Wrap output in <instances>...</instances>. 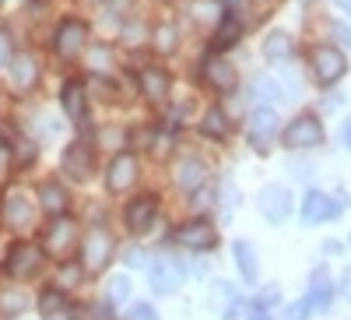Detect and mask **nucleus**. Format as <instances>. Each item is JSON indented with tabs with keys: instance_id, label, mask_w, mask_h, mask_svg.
I'll list each match as a JSON object with an SVG mask.
<instances>
[{
	"instance_id": "1",
	"label": "nucleus",
	"mask_w": 351,
	"mask_h": 320,
	"mask_svg": "<svg viewBox=\"0 0 351 320\" xmlns=\"http://www.w3.org/2000/svg\"><path fill=\"white\" fill-rule=\"evenodd\" d=\"M348 205H351L348 194L330 197V194H324V190H306L302 208H299V218H302V225H324V222L341 218V215L348 212Z\"/></svg>"
},
{
	"instance_id": "2",
	"label": "nucleus",
	"mask_w": 351,
	"mask_h": 320,
	"mask_svg": "<svg viewBox=\"0 0 351 320\" xmlns=\"http://www.w3.org/2000/svg\"><path fill=\"white\" fill-rule=\"evenodd\" d=\"M281 141L291 152L316 148V144H324V124H319L316 113H299L295 120H288V127L281 130Z\"/></svg>"
},
{
	"instance_id": "3",
	"label": "nucleus",
	"mask_w": 351,
	"mask_h": 320,
	"mask_svg": "<svg viewBox=\"0 0 351 320\" xmlns=\"http://www.w3.org/2000/svg\"><path fill=\"white\" fill-rule=\"evenodd\" d=\"M309 71L316 78V84H324V89H330V84H337L348 71V56L337 49V46H316L309 53Z\"/></svg>"
},
{
	"instance_id": "4",
	"label": "nucleus",
	"mask_w": 351,
	"mask_h": 320,
	"mask_svg": "<svg viewBox=\"0 0 351 320\" xmlns=\"http://www.w3.org/2000/svg\"><path fill=\"white\" fill-rule=\"evenodd\" d=\"M278 130H281V116H278L271 106H256V109L250 113L246 137H250V144H253L260 155H267V148H271V141L278 137Z\"/></svg>"
},
{
	"instance_id": "5",
	"label": "nucleus",
	"mask_w": 351,
	"mask_h": 320,
	"mask_svg": "<svg viewBox=\"0 0 351 320\" xmlns=\"http://www.w3.org/2000/svg\"><path fill=\"white\" fill-rule=\"evenodd\" d=\"M43 260H46V253H43V247H36V243H25V240H18L11 250H8V275L11 278H36L39 271H43Z\"/></svg>"
},
{
	"instance_id": "6",
	"label": "nucleus",
	"mask_w": 351,
	"mask_h": 320,
	"mask_svg": "<svg viewBox=\"0 0 351 320\" xmlns=\"http://www.w3.org/2000/svg\"><path fill=\"white\" fill-rule=\"evenodd\" d=\"M183 282H186V271H183V264L176 257H158V260H152V268H148V285L155 288L158 296H176L183 288Z\"/></svg>"
},
{
	"instance_id": "7",
	"label": "nucleus",
	"mask_w": 351,
	"mask_h": 320,
	"mask_svg": "<svg viewBox=\"0 0 351 320\" xmlns=\"http://www.w3.org/2000/svg\"><path fill=\"white\" fill-rule=\"evenodd\" d=\"M172 240L186 247V250H215L218 247V232L208 218H190V222H180L172 229Z\"/></svg>"
},
{
	"instance_id": "8",
	"label": "nucleus",
	"mask_w": 351,
	"mask_h": 320,
	"mask_svg": "<svg viewBox=\"0 0 351 320\" xmlns=\"http://www.w3.org/2000/svg\"><path fill=\"white\" fill-rule=\"evenodd\" d=\"M112 236L106 229H92L84 236V243H81V264H84V271H92V275H99V271H106V264L112 260Z\"/></svg>"
},
{
	"instance_id": "9",
	"label": "nucleus",
	"mask_w": 351,
	"mask_h": 320,
	"mask_svg": "<svg viewBox=\"0 0 351 320\" xmlns=\"http://www.w3.org/2000/svg\"><path fill=\"white\" fill-rule=\"evenodd\" d=\"M123 222H127V229L134 232V236H148V232L155 229V222H158V197L155 194L134 197L123 208Z\"/></svg>"
},
{
	"instance_id": "10",
	"label": "nucleus",
	"mask_w": 351,
	"mask_h": 320,
	"mask_svg": "<svg viewBox=\"0 0 351 320\" xmlns=\"http://www.w3.org/2000/svg\"><path fill=\"white\" fill-rule=\"evenodd\" d=\"M256 208H260V215L267 218L271 225L288 222V215H291V190L285 183H267L256 194Z\"/></svg>"
},
{
	"instance_id": "11",
	"label": "nucleus",
	"mask_w": 351,
	"mask_h": 320,
	"mask_svg": "<svg viewBox=\"0 0 351 320\" xmlns=\"http://www.w3.org/2000/svg\"><path fill=\"white\" fill-rule=\"evenodd\" d=\"M84 43H88V25L81 18H64L60 25H56L53 46H56V53H60L64 60H74V56L84 49Z\"/></svg>"
},
{
	"instance_id": "12",
	"label": "nucleus",
	"mask_w": 351,
	"mask_h": 320,
	"mask_svg": "<svg viewBox=\"0 0 351 320\" xmlns=\"http://www.w3.org/2000/svg\"><path fill=\"white\" fill-rule=\"evenodd\" d=\"M60 169H64V176H71L77 183L92 180V172H95V152L88 148V144L74 141V144H67L64 155H60Z\"/></svg>"
},
{
	"instance_id": "13",
	"label": "nucleus",
	"mask_w": 351,
	"mask_h": 320,
	"mask_svg": "<svg viewBox=\"0 0 351 320\" xmlns=\"http://www.w3.org/2000/svg\"><path fill=\"white\" fill-rule=\"evenodd\" d=\"M0 218L8 222V229L21 232V229H28L36 222V205L28 201V194L11 190V194H4V201H0Z\"/></svg>"
},
{
	"instance_id": "14",
	"label": "nucleus",
	"mask_w": 351,
	"mask_h": 320,
	"mask_svg": "<svg viewBox=\"0 0 351 320\" xmlns=\"http://www.w3.org/2000/svg\"><path fill=\"white\" fill-rule=\"evenodd\" d=\"M137 176H141L137 159H134L130 152H120V155H112V162H109V169H106V187H109L112 194H123V190H130V187L137 183Z\"/></svg>"
},
{
	"instance_id": "15",
	"label": "nucleus",
	"mask_w": 351,
	"mask_h": 320,
	"mask_svg": "<svg viewBox=\"0 0 351 320\" xmlns=\"http://www.w3.org/2000/svg\"><path fill=\"white\" fill-rule=\"evenodd\" d=\"M334 296H337V288H334V282H330V268L327 264H316L313 271H309V306L316 310V313H327L330 306H334Z\"/></svg>"
},
{
	"instance_id": "16",
	"label": "nucleus",
	"mask_w": 351,
	"mask_h": 320,
	"mask_svg": "<svg viewBox=\"0 0 351 320\" xmlns=\"http://www.w3.org/2000/svg\"><path fill=\"white\" fill-rule=\"evenodd\" d=\"M74 240H77V222L67 218V215H56L53 225L46 229V250L53 257H64L74 250Z\"/></svg>"
},
{
	"instance_id": "17",
	"label": "nucleus",
	"mask_w": 351,
	"mask_h": 320,
	"mask_svg": "<svg viewBox=\"0 0 351 320\" xmlns=\"http://www.w3.org/2000/svg\"><path fill=\"white\" fill-rule=\"evenodd\" d=\"M200 74H204V81H208L215 92H232L236 89V67H232L228 60H221V56H208V60L200 64Z\"/></svg>"
},
{
	"instance_id": "18",
	"label": "nucleus",
	"mask_w": 351,
	"mask_h": 320,
	"mask_svg": "<svg viewBox=\"0 0 351 320\" xmlns=\"http://www.w3.org/2000/svg\"><path fill=\"white\" fill-rule=\"evenodd\" d=\"M232 257H236V264H239V275L246 285H256L260 282V253L250 240H236L232 243Z\"/></svg>"
},
{
	"instance_id": "19",
	"label": "nucleus",
	"mask_w": 351,
	"mask_h": 320,
	"mask_svg": "<svg viewBox=\"0 0 351 320\" xmlns=\"http://www.w3.org/2000/svg\"><path fill=\"white\" fill-rule=\"evenodd\" d=\"M137 84H141V92L148 95L152 102H162L169 95V89H172V81H169V74L162 67H141L137 71Z\"/></svg>"
},
{
	"instance_id": "20",
	"label": "nucleus",
	"mask_w": 351,
	"mask_h": 320,
	"mask_svg": "<svg viewBox=\"0 0 351 320\" xmlns=\"http://www.w3.org/2000/svg\"><path fill=\"white\" fill-rule=\"evenodd\" d=\"M204 183H208V165H204L200 159H183L180 169H176V187H180L183 194H193Z\"/></svg>"
},
{
	"instance_id": "21",
	"label": "nucleus",
	"mask_w": 351,
	"mask_h": 320,
	"mask_svg": "<svg viewBox=\"0 0 351 320\" xmlns=\"http://www.w3.org/2000/svg\"><path fill=\"white\" fill-rule=\"evenodd\" d=\"M67 205H71V197H67V190H64L60 180H46L39 187V208H46L49 215H64Z\"/></svg>"
},
{
	"instance_id": "22",
	"label": "nucleus",
	"mask_w": 351,
	"mask_h": 320,
	"mask_svg": "<svg viewBox=\"0 0 351 320\" xmlns=\"http://www.w3.org/2000/svg\"><path fill=\"white\" fill-rule=\"evenodd\" d=\"M60 102H64V113L71 116V120H84L88 99H84V84H81V81H67V84H64Z\"/></svg>"
},
{
	"instance_id": "23",
	"label": "nucleus",
	"mask_w": 351,
	"mask_h": 320,
	"mask_svg": "<svg viewBox=\"0 0 351 320\" xmlns=\"http://www.w3.org/2000/svg\"><path fill=\"white\" fill-rule=\"evenodd\" d=\"M228 130H232V124H228V116H225V109H221V106H211L208 113H204V120H200V134H204V137H211V141H225V137H228Z\"/></svg>"
},
{
	"instance_id": "24",
	"label": "nucleus",
	"mask_w": 351,
	"mask_h": 320,
	"mask_svg": "<svg viewBox=\"0 0 351 320\" xmlns=\"http://www.w3.org/2000/svg\"><path fill=\"white\" fill-rule=\"evenodd\" d=\"M8 67H11V78H14L18 89H32V84L39 81V64H36V56H28V53L14 56Z\"/></svg>"
},
{
	"instance_id": "25",
	"label": "nucleus",
	"mask_w": 351,
	"mask_h": 320,
	"mask_svg": "<svg viewBox=\"0 0 351 320\" xmlns=\"http://www.w3.org/2000/svg\"><path fill=\"white\" fill-rule=\"evenodd\" d=\"M291 49H295V39H291L288 32H281V28L263 39V56H267V60H288Z\"/></svg>"
},
{
	"instance_id": "26",
	"label": "nucleus",
	"mask_w": 351,
	"mask_h": 320,
	"mask_svg": "<svg viewBox=\"0 0 351 320\" xmlns=\"http://www.w3.org/2000/svg\"><path fill=\"white\" fill-rule=\"evenodd\" d=\"M239 32H243V28H239V21L232 18V11H228V14L221 18V25H218V32H215V43H211V49L218 53V49L236 46V43H239Z\"/></svg>"
},
{
	"instance_id": "27",
	"label": "nucleus",
	"mask_w": 351,
	"mask_h": 320,
	"mask_svg": "<svg viewBox=\"0 0 351 320\" xmlns=\"http://www.w3.org/2000/svg\"><path fill=\"white\" fill-rule=\"evenodd\" d=\"M67 310V296L60 293V288H46V293L39 296V313L46 317V320H56Z\"/></svg>"
},
{
	"instance_id": "28",
	"label": "nucleus",
	"mask_w": 351,
	"mask_h": 320,
	"mask_svg": "<svg viewBox=\"0 0 351 320\" xmlns=\"http://www.w3.org/2000/svg\"><path fill=\"white\" fill-rule=\"evenodd\" d=\"M28 306V296L18 293V288H0V313H4L8 320H14L18 313H25Z\"/></svg>"
},
{
	"instance_id": "29",
	"label": "nucleus",
	"mask_w": 351,
	"mask_h": 320,
	"mask_svg": "<svg viewBox=\"0 0 351 320\" xmlns=\"http://www.w3.org/2000/svg\"><path fill=\"white\" fill-rule=\"evenodd\" d=\"M130 278L127 275H112L109 278V288H106V299H109V306H120V303H127L130 299Z\"/></svg>"
},
{
	"instance_id": "30",
	"label": "nucleus",
	"mask_w": 351,
	"mask_h": 320,
	"mask_svg": "<svg viewBox=\"0 0 351 320\" xmlns=\"http://www.w3.org/2000/svg\"><path fill=\"white\" fill-rule=\"evenodd\" d=\"M253 99L274 102V99H285V92H281V84L271 81V78H253Z\"/></svg>"
},
{
	"instance_id": "31",
	"label": "nucleus",
	"mask_w": 351,
	"mask_h": 320,
	"mask_svg": "<svg viewBox=\"0 0 351 320\" xmlns=\"http://www.w3.org/2000/svg\"><path fill=\"white\" fill-rule=\"evenodd\" d=\"M176 43H180V32H176V25H158L155 28V49H162V53H172L176 49Z\"/></svg>"
},
{
	"instance_id": "32",
	"label": "nucleus",
	"mask_w": 351,
	"mask_h": 320,
	"mask_svg": "<svg viewBox=\"0 0 351 320\" xmlns=\"http://www.w3.org/2000/svg\"><path fill=\"white\" fill-rule=\"evenodd\" d=\"M278 299H281V285H274V282H271V285H263L260 293H256L253 306H260V310H271V306H274Z\"/></svg>"
},
{
	"instance_id": "33",
	"label": "nucleus",
	"mask_w": 351,
	"mask_h": 320,
	"mask_svg": "<svg viewBox=\"0 0 351 320\" xmlns=\"http://www.w3.org/2000/svg\"><path fill=\"white\" fill-rule=\"evenodd\" d=\"M309 317H313L309 299H291V303L285 306V320H309Z\"/></svg>"
},
{
	"instance_id": "34",
	"label": "nucleus",
	"mask_w": 351,
	"mask_h": 320,
	"mask_svg": "<svg viewBox=\"0 0 351 320\" xmlns=\"http://www.w3.org/2000/svg\"><path fill=\"white\" fill-rule=\"evenodd\" d=\"M236 205H239V190L225 180V183H221V212L232 215V212H236Z\"/></svg>"
},
{
	"instance_id": "35",
	"label": "nucleus",
	"mask_w": 351,
	"mask_h": 320,
	"mask_svg": "<svg viewBox=\"0 0 351 320\" xmlns=\"http://www.w3.org/2000/svg\"><path fill=\"white\" fill-rule=\"evenodd\" d=\"M127 320H158V310L148 306V303H134L130 313H127Z\"/></svg>"
},
{
	"instance_id": "36",
	"label": "nucleus",
	"mask_w": 351,
	"mask_h": 320,
	"mask_svg": "<svg viewBox=\"0 0 351 320\" xmlns=\"http://www.w3.org/2000/svg\"><path fill=\"white\" fill-rule=\"evenodd\" d=\"M14 60V49H11V36L0 28V67H8Z\"/></svg>"
},
{
	"instance_id": "37",
	"label": "nucleus",
	"mask_w": 351,
	"mask_h": 320,
	"mask_svg": "<svg viewBox=\"0 0 351 320\" xmlns=\"http://www.w3.org/2000/svg\"><path fill=\"white\" fill-rule=\"evenodd\" d=\"M337 293H341V296L351 303V264L344 268V275H341V282H337Z\"/></svg>"
},
{
	"instance_id": "38",
	"label": "nucleus",
	"mask_w": 351,
	"mask_h": 320,
	"mask_svg": "<svg viewBox=\"0 0 351 320\" xmlns=\"http://www.w3.org/2000/svg\"><path fill=\"white\" fill-rule=\"evenodd\" d=\"M60 282H64V285H74V282H81V271H77V268H64V271H60Z\"/></svg>"
},
{
	"instance_id": "39",
	"label": "nucleus",
	"mask_w": 351,
	"mask_h": 320,
	"mask_svg": "<svg viewBox=\"0 0 351 320\" xmlns=\"http://www.w3.org/2000/svg\"><path fill=\"white\" fill-rule=\"evenodd\" d=\"M127 260H130V268H141L148 257H144V250H127Z\"/></svg>"
},
{
	"instance_id": "40",
	"label": "nucleus",
	"mask_w": 351,
	"mask_h": 320,
	"mask_svg": "<svg viewBox=\"0 0 351 320\" xmlns=\"http://www.w3.org/2000/svg\"><path fill=\"white\" fill-rule=\"evenodd\" d=\"M341 141H344V148H351V116L341 124Z\"/></svg>"
},
{
	"instance_id": "41",
	"label": "nucleus",
	"mask_w": 351,
	"mask_h": 320,
	"mask_svg": "<svg viewBox=\"0 0 351 320\" xmlns=\"http://www.w3.org/2000/svg\"><path fill=\"white\" fill-rule=\"evenodd\" d=\"M250 320H274V317H271V310H260V306H253V310H250Z\"/></svg>"
},
{
	"instance_id": "42",
	"label": "nucleus",
	"mask_w": 351,
	"mask_h": 320,
	"mask_svg": "<svg viewBox=\"0 0 351 320\" xmlns=\"http://www.w3.org/2000/svg\"><path fill=\"white\" fill-rule=\"evenodd\" d=\"M337 4V11H344V14H351V0H334Z\"/></svg>"
},
{
	"instance_id": "43",
	"label": "nucleus",
	"mask_w": 351,
	"mask_h": 320,
	"mask_svg": "<svg viewBox=\"0 0 351 320\" xmlns=\"http://www.w3.org/2000/svg\"><path fill=\"white\" fill-rule=\"evenodd\" d=\"M11 159V148H8V144H0V165H4Z\"/></svg>"
},
{
	"instance_id": "44",
	"label": "nucleus",
	"mask_w": 351,
	"mask_h": 320,
	"mask_svg": "<svg viewBox=\"0 0 351 320\" xmlns=\"http://www.w3.org/2000/svg\"><path fill=\"white\" fill-rule=\"evenodd\" d=\"M14 320H18V317H14Z\"/></svg>"
}]
</instances>
